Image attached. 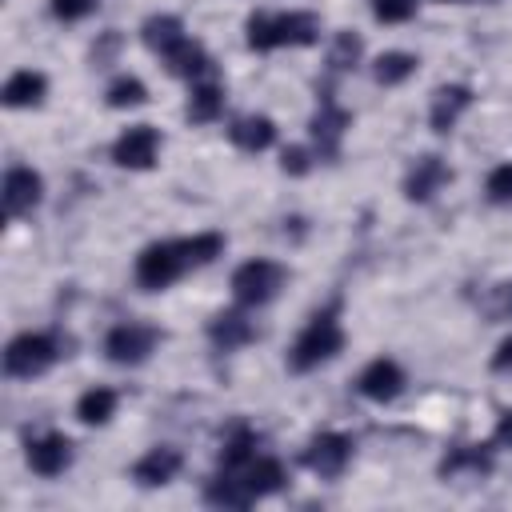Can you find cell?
I'll use <instances>...</instances> for the list:
<instances>
[{
    "instance_id": "obj_1",
    "label": "cell",
    "mask_w": 512,
    "mask_h": 512,
    "mask_svg": "<svg viewBox=\"0 0 512 512\" xmlns=\"http://www.w3.org/2000/svg\"><path fill=\"white\" fill-rule=\"evenodd\" d=\"M224 248H228L224 232H192V236H176V240H152L136 252L132 280L144 292H168L188 272L216 264L224 256Z\"/></svg>"
},
{
    "instance_id": "obj_2",
    "label": "cell",
    "mask_w": 512,
    "mask_h": 512,
    "mask_svg": "<svg viewBox=\"0 0 512 512\" xmlns=\"http://www.w3.org/2000/svg\"><path fill=\"white\" fill-rule=\"evenodd\" d=\"M320 16L308 8L288 12H252L244 20V44L248 52H276V48H312L320 44Z\"/></svg>"
},
{
    "instance_id": "obj_3",
    "label": "cell",
    "mask_w": 512,
    "mask_h": 512,
    "mask_svg": "<svg viewBox=\"0 0 512 512\" xmlns=\"http://www.w3.org/2000/svg\"><path fill=\"white\" fill-rule=\"evenodd\" d=\"M348 344V332L340 324V312L336 308H320L308 316V324L296 332V340L288 344V372L304 376V372H316L324 364H332Z\"/></svg>"
},
{
    "instance_id": "obj_4",
    "label": "cell",
    "mask_w": 512,
    "mask_h": 512,
    "mask_svg": "<svg viewBox=\"0 0 512 512\" xmlns=\"http://www.w3.org/2000/svg\"><path fill=\"white\" fill-rule=\"evenodd\" d=\"M284 284H288V268L280 260H272V256H252V260L236 264L232 268V280H228L232 300L240 308H248V312L272 304L284 292Z\"/></svg>"
},
{
    "instance_id": "obj_5",
    "label": "cell",
    "mask_w": 512,
    "mask_h": 512,
    "mask_svg": "<svg viewBox=\"0 0 512 512\" xmlns=\"http://www.w3.org/2000/svg\"><path fill=\"white\" fill-rule=\"evenodd\" d=\"M64 356V340L56 332H16L4 344V376L8 380H36Z\"/></svg>"
},
{
    "instance_id": "obj_6",
    "label": "cell",
    "mask_w": 512,
    "mask_h": 512,
    "mask_svg": "<svg viewBox=\"0 0 512 512\" xmlns=\"http://www.w3.org/2000/svg\"><path fill=\"white\" fill-rule=\"evenodd\" d=\"M164 332L148 320H120L104 332V360L116 368H140L160 348Z\"/></svg>"
},
{
    "instance_id": "obj_7",
    "label": "cell",
    "mask_w": 512,
    "mask_h": 512,
    "mask_svg": "<svg viewBox=\"0 0 512 512\" xmlns=\"http://www.w3.org/2000/svg\"><path fill=\"white\" fill-rule=\"evenodd\" d=\"M348 128H352V112H348L332 92H324V100L316 104V112H312V120H308V140H312L316 160H336L340 148H344Z\"/></svg>"
},
{
    "instance_id": "obj_8",
    "label": "cell",
    "mask_w": 512,
    "mask_h": 512,
    "mask_svg": "<svg viewBox=\"0 0 512 512\" xmlns=\"http://www.w3.org/2000/svg\"><path fill=\"white\" fill-rule=\"evenodd\" d=\"M352 452H356V440L348 436V432H340V428H324V432H316L308 444H304V468L308 472H316L320 480H336L348 464H352Z\"/></svg>"
},
{
    "instance_id": "obj_9",
    "label": "cell",
    "mask_w": 512,
    "mask_h": 512,
    "mask_svg": "<svg viewBox=\"0 0 512 512\" xmlns=\"http://www.w3.org/2000/svg\"><path fill=\"white\" fill-rule=\"evenodd\" d=\"M160 152H164V136L152 124H132V128H124L112 140V164L124 168V172H148V168H156Z\"/></svg>"
},
{
    "instance_id": "obj_10",
    "label": "cell",
    "mask_w": 512,
    "mask_h": 512,
    "mask_svg": "<svg viewBox=\"0 0 512 512\" xmlns=\"http://www.w3.org/2000/svg\"><path fill=\"white\" fill-rule=\"evenodd\" d=\"M0 204L8 220H24L44 204V176L32 164H12L0 184Z\"/></svg>"
},
{
    "instance_id": "obj_11",
    "label": "cell",
    "mask_w": 512,
    "mask_h": 512,
    "mask_svg": "<svg viewBox=\"0 0 512 512\" xmlns=\"http://www.w3.org/2000/svg\"><path fill=\"white\" fill-rule=\"evenodd\" d=\"M72 460H76V444H72V436H64V432H40V436H32V440L24 444V464H28L36 476H44V480L64 476V472L72 468Z\"/></svg>"
},
{
    "instance_id": "obj_12",
    "label": "cell",
    "mask_w": 512,
    "mask_h": 512,
    "mask_svg": "<svg viewBox=\"0 0 512 512\" xmlns=\"http://www.w3.org/2000/svg\"><path fill=\"white\" fill-rule=\"evenodd\" d=\"M404 388H408V372L392 356H376L356 372V392L372 404H392Z\"/></svg>"
},
{
    "instance_id": "obj_13",
    "label": "cell",
    "mask_w": 512,
    "mask_h": 512,
    "mask_svg": "<svg viewBox=\"0 0 512 512\" xmlns=\"http://www.w3.org/2000/svg\"><path fill=\"white\" fill-rule=\"evenodd\" d=\"M444 184H452V168H448V160L440 156V152H424V156H416L412 164H408V172H404V200H412V204H428L436 192H444Z\"/></svg>"
},
{
    "instance_id": "obj_14",
    "label": "cell",
    "mask_w": 512,
    "mask_h": 512,
    "mask_svg": "<svg viewBox=\"0 0 512 512\" xmlns=\"http://www.w3.org/2000/svg\"><path fill=\"white\" fill-rule=\"evenodd\" d=\"M204 336H208V344H212L216 352H240V348H248L260 332H256V320L248 316V308L236 304V308L216 312V316L208 320Z\"/></svg>"
},
{
    "instance_id": "obj_15",
    "label": "cell",
    "mask_w": 512,
    "mask_h": 512,
    "mask_svg": "<svg viewBox=\"0 0 512 512\" xmlns=\"http://www.w3.org/2000/svg\"><path fill=\"white\" fill-rule=\"evenodd\" d=\"M180 468H184V452L176 444H152L148 452L136 456L132 480L140 488H164V484H172L180 476Z\"/></svg>"
},
{
    "instance_id": "obj_16",
    "label": "cell",
    "mask_w": 512,
    "mask_h": 512,
    "mask_svg": "<svg viewBox=\"0 0 512 512\" xmlns=\"http://www.w3.org/2000/svg\"><path fill=\"white\" fill-rule=\"evenodd\" d=\"M472 104H476V92L468 84H440L432 92V100H428V128L440 132V136L452 132Z\"/></svg>"
},
{
    "instance_id": "obj_17",
    "label": "cell",
    "mask_w": 512,
    "mask_h": 512,
    "mask_svg": "<svg viewBox=\"0 0 512 512\" xmlns=\"http://www.w3.org/2000/svg\"><path fill=\"white\" fill-rule=\"evenodd\" d=\"M160 64H164L168 76L188 80V84H196V80H204V76H216V72H212V56H208V48H204L196 36H184L168 56H160Z\"/></svg>"
},
{
    "instance_id": "obj_18",
    "label": "cell",
    "mask_w": 512,
    "mask_h": 512,
    "mask_svg": "<svg viewBox=\"0 0 512 512\" xmlns=\"http://www.w3.org/2000/svg\"><path fill=\"white\" fill-rule=\"evenodd\" d=\"M276 136H280L276 120L264 116V112H248V116H236V120L228 124V140H232V148H240V152H248V156L268 152V148L276 144Z\"/></svg>"
},
{
    "instance_id": "obj_19",
    "label": "cell",
    "mask_w": 512,
    "mask_h": 512,
    "mask_svg": "<svg viewBox=\"0 0 512 512\" xmlns=\"http://www.w3.org/2000/svg\"><path fill=\"white\" fill-rule=\"evenodd\" d=\"M228 472V468H224ZM232 476H240V484L248 488V496L252 500H264V496H276L280 488H284V480H288V472H284V464L276 460V456H268V452H256L244 468H236Z\"/></svg>"
},
{
    "instance_id": "obj_20",
    "label": "cell",
    "mask_w": 512,
    "mask_h": 512,
    "mask_svg": "<svg viewBox=\"0 0 512 512\" xmlns=\"http://www.w3.org/2000/svg\"><path fill=\"white\" fill-rule=\"evenodd\" d=\"M44 96H48V76H44L40 68H16V72L4 80V88H0V100H4V108H12V112H20V108H40Z\"/></svg>"
},
{
    "instance_id": "obj_21",
    "label": "cell",
    "mask_w": 512,
    "mask_h": 512,
    "mask_svg": "<svg viewBox=\"0 0 512 512\" xmlns=\"http://www.w3.org/2000/svg\"><path fill=\"white\" fill-rule=\"evenodd\" d=\"M224 100H228L224 84H220L216 76H204V80L188 84L184 116H188L192 124H212V120H220V116H224Z\"/></svg>"
},
{
    "instance_id": "obj_22",
    "label": "cell",
    "mask_w": 512,
    "mask_h": 512,
    "mask_svg": "<svg viewBox=\"0 0 512 512\" xmlns=\"http://www.w3.org/2000/svg\"><path fill=\"white\" fill-rule=\"evenodd\" d=\"M184 36H188V28H184V20L172 16V12H152V16H144V24H140V40H144V48H148L152 56H168Z\"/></svg>"
},
{
    "instance_id": "obj_23",
    "label": "cell",
    "mask_w": 512,
    "mask_h": 512,
    "mask_svg": "<svg viewBox=\"0 0 512 512\" xmlns=\"http://www.w3.org/2000/svg\"><path fill=\"white\" fill-rule=\"evenodd\" d=\"M120 408V392L108 388V384H92L76 396V420L88 424V428H104Z\"/></svg>"
},
{
    "instance_id": "obj_24",
    "label": "cell",
    "mask_w": 512,
    "mask_h": 512,
    "mask_svg": "<svg viewBox=\"0 0 512 512\" xmlns=\"http://www.w3.org/2000/svg\"><path fill=\"white\" fill-rule=\"evenodd\" d=\"M416 68H420V56H416V52L388 48V52H380V56L372 60V80H376L380 88H400V84H408V80L416 76Z\"/></svg>"
},
{
    "instance_id": "obj_25",
    "label": "cell",
    "mask_w": 512,
    "mask_h": 512,
    "mask_svg": "<svg viewBox=\"0 0 512 512\" xmlns=\"http://www.w3.org/2000/svg\"><path fill=\"white\" fill-rule=\"evenodd\" d=\"M492 472V448L488 444H464V448H452L444 460H440V476L456 480V476H488Z\"/></svg>"
},
{
    "instance_id": "obj_26",
    "label": "cell",
    "mask_w": 512,
    "mask_h": 512,
    "mask_svg": "<svg viewBox=\"0 0 512 512\" xmlns=\"http://www.w3.org/2000/svg\"><path fill=\"white\" fill-rule=\"evenodd\" d=\"M256 452H260V432L248 428V424H236V428L224 436V444H220V468L236 472V468H244Z\"/></svg>"
},
{
    "instance_id": "obj_27",
    "label": "cell",
    "mask_w": 512,
    "mask_h": 512,
    "mask_svg": "<svg viewBox=\"0 0 512 512\" xmlns=\"http://www.w3.org/2000/svg\"><path fill=\"white\" fill-rule=\"evenodd\" d=\"M104 104L116 108V112H124V108H140V104H148V84H144L140 76H132V72H120V76L108 80V88H104Z\"/></svg>"
},
{
    "instance_id": "obj_28",
    "label": "cell",
    "mask_w": 512,
    "mask_h": 512,
    "mask_svg": "<svg viewBox=\"0 0 512 512\" xmlns=\"http://www.w3.org/2000/svg\"><path fill=\"white\" fill-rule=\"evenodd\" d=\"M360 56H364V40L344 28V32H336L332 44H328V72H352V68L360 64Z\"/></svg>"
},
{
    "instance_id": "obj_29",
    "label": "cell",
    "mask_w": 512,
    "mask_h": 512,
    "mask_svg": "<svg viewBox=\"0 0 512 512\" xmlns=\"http://www.w3.org/2000/svg\"><path fill=\"white\" fill-rule=\"evenodd\" d=\"M484 200H488V204H496V208L512 204V160L496 164V168L484 176Z\"/></svg>"
},
{
    "instance_id": "obj_30",
    "label": "cell",
    "mask_w": 512,
    "mask_h": 512,
    "mask_svg": "<svg viewBox=\"0 0 512 512\" xmlns=\"http://www.w3.org/2000/svg\"><path fill=\"white\" fill-rule=\"evenodd\" d=\"M368 8H372V16L380 24H404V20L416 16L420 0H368Z\"/></svg>"
},
{
    "instance_id": "obj_31",
    "label": "cell",
    "mask_w": 512,
    "mask_h": 512,
    "mask_svg": "<svg viewBox=\"0 0 512 512\" xmlns=\"http://www.w3.org/2000/svg\"><path fill=\"white\" fill-rule=\"evenodd\" d=\"M312 164H316V152L304 148V144H292V148L280 152V172H284V176H308Z\"/></svg>"
},
{
    "instance_id": "obj_32",
    "label": "cell",
    "mask_w": 512,
    "mask_h": 512,
    "mask_svg": "<svg viewBox=\"0 0 512 512\" xmlns=\"http://www.w3.org/2000/svg\"><path fill=\"white\" fill-rule=\"evenodd\" d=\"M96 4H100V0H48V12H52V20H60V24H76V20L92 16Z\"/></svg>"
},
{
    "instance_id": "obj_33",
    "label": "cell",
    "mask_w": 512,
    "mask_h": 512,
    "mask_svg": "<svg viewBox=\"0 0 512 512\" xmlns=\"http://www.w3.org/2000/svg\"><path fill=\"white\" fill-rule=\"evenodd\" d=\"M488 368L496 372V376H504V372H512V332L496 344V352L488 356Z\"/></svg>"
},
{
    "instance_id": "obj_34",
    "label": "cell",
    "mask_w": 512,
    "mask_h": 512,
    "mask_svg": "<svg viewBox=\"0 0 512 512\" xmlns=\"http://www.w3.org/2000/svg\"><path fill=\"white\" fill-rule=\"evenodd\" d=\"M492 444H500V448H512V408H504V412L496 416V428H492Z\"/></svg>"
},
{
    "instance_id": "obj_35",
    "label": "cell",
    "mask_w": 512,
    "mask_h": 512,
    "mask_svg": "<svg viewBox=\"0 0 512 512\" xmlns=\"http://www.w3.org/2000/svg\"><path fill=\"white\" fill-rule=\"evenodd\" d=\"M440 4H464V0H440Z\"/></svg>"
}]
</instances>
